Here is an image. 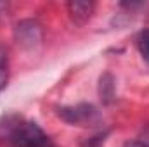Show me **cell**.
<instances>
[{"label": "cell", "instance_id": "3", "mask_svg": "<svg viewBox=\"0 0 149 147\" xmlns=\"http://www.w3.org/2000/svg\"><path fill=\"white\" fill-rule=\"evenodd\" d=\"M68 123L73 125H85V123H92L97 118V111L94 109L92 106H74V107H64L59 112Z\"/></svg>", "mask_w": 149, "mask_h": 147}, {"label": "cell", "instance_id": "4", "mask_svg": "<svg viewBox=\"0 0 149 147\" xmlns=\"http://www.w3.org/2000/svg\"><path fill=\"white\" fill-rule=\"evenodd\" d=\"M94 3L92 2H70L68 3V12L76 24H83L90 19L94 12Z\"/></svg>", "mask_w": 149, "mask_h": 147}, {"label": "cell", "instance_id": "5", "mask_svg": "<svg viewBox=\"0 0 149 147\" xmlns=\"http://www.w3.org/2000/svg\"><path fill=\"white\" fill-rule=\"evenodd\" d=\"M9 80V59H7V50L3 45H0V90L7 85Z\"/></svg>", "mask_w": 149, "mask_h": 147}, {"label": "cell", "instance_id": "8", "mask_svg": "<svg viewBox=\"0 0 149 147\" xmlns=\"http://www.w3.org/2000/svg\"><path fill=\"white\" fill-rule=\"evenodd\" d=\"M3 10H7V5H5V3H0V14H2Z\"/></svg>", "mask_w": 149, "mask_h": 147}, {"label": "cell", "instance_id": "7", "mask_svg": "<svg viewBox=\"0 0 149 147\" xmlns=\"http://www.w3.org/2000/svg\"><path fill=\"white\" fill-rule=\"evenodd\" d=\"M127 147H149V142H132Z\"/></svg>", "mask_w": 149, "mask_h": 147}, {"label": "cell", "instance_id": "6", "mask_svg": "<svg viewBox=\"0 0 149 147\" xmlns=\"http://www.w3.org/2000/svg\"><path fill=\"white\" fill-rule=\"evenodd\" d=\"M139 49H141V54L144 55V59L149 62V30L141 33V37H139Z\"/></svg>", "mask_w": 149, "mask_h": 147}, {"label": "cell", "instance_id": "2", "mask_svg": "<svg viewBox=\"0 0 149 147\" xmlns=\"http://www.w3.org/2000/svg\"><path fill=\"white\" fill-rule=\"evenodd\" d=\"M16 40L17 43H21L23 47H35L37 43H40L42 40V30L35 21H21L17 26H16Z\"/></svg>", "mask_w": 149, "mask_h": 147}, {"label": "cell", "instance_id": "1", "mask_svg": "<svg viewBox=\"0 0 149 147\" xmlns=\"http://www.w3.org/2000/svg\"><path fill=\"white\" fill-rule=\"evenodd\" d=\"M0 144L5 147H50V139L37 123L7 114L0 119Z\"/></svg>", "mask_w": 149, "mask_h": 147}]
</instances>
